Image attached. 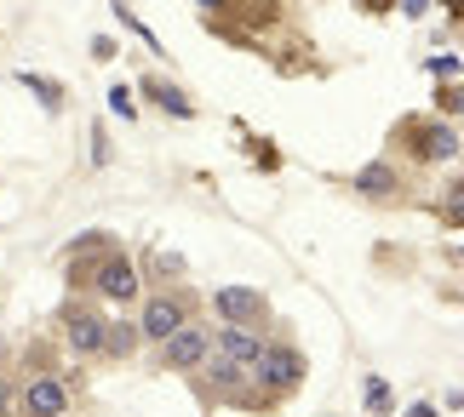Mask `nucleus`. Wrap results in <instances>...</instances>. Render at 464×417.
<instances>
[{"label":"nucleus","instance_id":"nucleus-15","mask_svg":"<svg viewBox=\"0 0 464 417\" xmlns=\"http://www.w3.org/2000/svg\"><path fill=\"white\" fill-rule=\"evenodd\" d=\"M17 81H24L29 92L46 103V109H63V86H58V81H46V75H29V69H24V75H17Z\"/></svg>","mask_w":464,"mask_h":417},{"label":"nucleus","instance_id":"nucleus-8","mask_svg":"<svg viewBox=\"0 0 464 417\" xmlns=\"http://www.w3.org/2000/svg\"><path fill=\"white\" fill-rule=\"evenodd\" d=\"M212 309L224 315V326H258L264 320V292L258 286H218Z\"/></svg>","mask_w":464,"mask_h":417},{"label":"nucleus","instance_id":"nucleus-5","mask_svg":"<svg viewBox=\"0 0 464 417\" xmlns=\"http://www.w3.org/2000/svg\"><path fill=\"white\" fill-rule=\"evenodd\" d=\"M207 355H212V332L201 320H184L167 343H160V366H167V372H195Z\"/></svg>","mask_w":464,"mask_h":417},{"label":"nucleus","instance_id":"nucleus-4","mask_svg":"<svg viewBox=\"0 0 464 417\" xmlns=\"http://www.w3.org/2000/svg\"><path fill=\"white\" fill-rule=\"evenodd\" d=\"M69 412V384L52 372H34L24 377V389H17V417H63Z\"/></svg>","mask_w":464,"mask_h":417},{"label":"nucleus","instance_id":"nucleus-17","mask_svg":"<svg viewBox=\"0 0 464 417\" xmlns=\"http://www.w3.org/2000/svg\"><path fill=\"white\" fill-rule=\"evenodd\" d=\"M110 109L121 120H138V103H132V86H110Z\"/></svg>","mask_w":464,"mask_h":417},{"label":"nucleus","instance_id":"nucleus-25","mask_svg":"<svg viewBox=\"0 0 464 417\" xmlns=\"http://www.w3.org/2000/svg\"><path fill=\"white\" fill-rule=\"evenodd\" d=\"M407 417H441V412H436L430 401H419V406H407Z\"/></svg>","mask_w":464,"mask_h":417},{"label":"nucleus","instance_id":"nucleus-13","mask_svg":"<svg viewBox=\"0 0 464 417\" xmlns=\"http://www.w3.org/2000/svg\"><path fill=\"white\" fill-rule=\"evenodd\" d=\"M201 366H207L212 389H218L224 401H236V394H241V384H246V366H236V360H224V355H207Z\"/></svg>","mask_w":464,"mask_h":417},{"label":"nucleus","instance_id":"nucleus-19","mask_svg":"<svg viewBox=\"0 0 464 417\" xmlns=\"http://www.w3.org/2000/svg\"><path fill=\"white\" fill-rule=\"evenodd\" d=\"M424 69H430L436 81H453V75H459V52H441V58H430Z\"/></svg>","mask_w":464,"mask_h":417},{"label":"nucleus","instance_id":"nucleus-9","mask_svg":"<svg viewBox=\"0 0 464 417\" xmlns=\"http://www.w3.org/2000/svg\"><path fill=\"white\" fill-rule=\"evenodd\" d=\"M264 343H270V337H264L258 326H224V332H218V355L236 360V366H253V360L264 355Z\"/></svg>","mask_w":464,"mask_h":417},{"label":"nucleus","instance_id":"nucleus-21","mask_svg":"<svg viewBox=\"0 0 464 417\" xmlns=\"http://www.w3.org/2000/svg\"><path fill=\"white\" fill-rule=\"evenodd\" d=\"M92 160H98V166L110 160V132H103V126H92Z\"/></svg>","mask_w":464,"mask_h":417},{"label":"nucleus","instance_id":"nucleus-22","mask_svg":"<svg viewBox=\"0 0 464 417\" xmlns=\"http://www.w3.org/2000/svg\"><path fill=\"white\" fill-rule=\"evenodd\" d=\"M92 58H103V63L115 58V41H110V34H92Z\"/></svg>","mask_w":464,"mask_h":417},{"label":"nucleus","instance_id":"nucleus-6","mask_svg":"<svg viewBox=\"0 0 464 417\" xmlns=\"http://www.w3.org/2000/svg\"><path fill=\"white\" fill-rule=\"evenodd\" d=\"M184 320H189V298H167V292H160V298H150V303H144V315H138V337L167 343Z\"/></svg>","mask_w":464,"mask_h":417},{"label":"nucleus","instance_id":"nucleus-2","mask_svg":"<svg viewBox=\"0 0 464 417\" xmlns=\"http://www.w3.org/2000/svg\"><path fill=\"white\" fill-rule=\"evenodd\" d=\"M86 292H98V298H110V303H132L138 292H144L138 263L127 258V251H98V258H92V275H86Z\"/></svg>","mask_w":464,"mask_h":417},{"label":"nucleus","instance_id":"nucleus-23","mask_svg":"<svg viewBox=\"0 0 464 417\" xmlns=\"http://www.w3.org/2000/svg\"><path fill=\"white\" fill-rule=\"evenodd\" d=\"M362 12H372V17H384V12H396V0H362Z\"/></svg>","mask_w":464,"mask_h":417},{"label":"nucleus","instance_id":"nucleus-7","mask_svg":"<svg viewBox=\"0 0 464 417\" xmlns=\"http://www.w3.org/2000/svg\"><path fill=\"white\" fill-rule=\"evenodd\" d=\"M63 343L75 355H98L103 349V315L92 309V303H69L63 309Z\"/></svg>","mask_w":464,"mask_h":417},{"label":"nucleus","instance_id":"nucleus-10","mask_svg":"<svg viewBox=\"0 0 464 417\" xmlns=\"http://www.w3.org/2000/svg\"><path fill=\"white\" fill-rule=\"evenodd\" d=\"M350 189L355 194H372V201H390V194H401V177H396L390 160H372V166H362V172L350 177Z\"/></svg>","mask_w":464,"mask_h":417},{"label":"nucleus","instance_id":"nucleus-16","mask_svg":"<svg viewBox=\"0 0 464 417\" xmlns=\"http://www.w3.org/2000/svg\"><path fill=\"white\" fill-rule=\"evenodd\" d=\"M367 412H372V417L390 412V384H384V377H367Z\"/></svg>","mask_w":464,"mask_h":417},{"label":"nucleus","instance_id":"nucleus-14","mask_svg":"<svg viewBox=\"0 0 464 417\" xmlns=\"http://www.w3.org/2000/svg\"><path fill=\"white\" fill-rule=\"evenodd\" d=\"M229 12H236V17H246L253 29H270L276 17H281V0H229Z\"/></svg>","mask_w":464,"mask_h":417},{"label":"nucleus","instance_id":"nucleus-26","mask_svg":"<svg viewBox=\"0 0 464 417\" xmlns=\"http://www.w3.org/2000/svg\"><path fill=\"white\" fill-rule=\"evenodd\" d=\"M424 6H430V0H401V12H407V17H424Z\"/></svg>","mask_w":464,"mask_h":417},{"label":"nucleus","instance_id":"nucleus-20","mask_svg":"<svg viewBox=\"0 0 464 417\" xmlns=\"http://www.w3.org/2000/svg\"><path fill=\"white\" fill-rule=\"evenodd\" d=\"M0 417H17V389H12V377H0Z\"/></svg>","mask_w":464,"mask_h":417},{"label":"nucleus","instance_id":"nucleus-11","mask_svg":"<svg viewBox=\"0 0 464 417\" xmlns=\"http://www.w3.org/2000/svg\"><path fill=\"white\" fill-rule=\"evenodd\" d=\"M138 320H103V349L98 355H110V360H132L138 355Z\"/></svg>","mask_w":464,"mask_h":417},{"label":"nucleus","instance_id":"nucleus-24","mask_svg":"<svg viewBox=\"0 0 464 417\" xmlns=\"http://www.w3.org/2000/svg\"><path fill=\"white\" fill-rule=\"evenodd\" d=\"M195 6H201V12H212V17H224V12H229V0H195Z\"/></svg>","mask_w":464,"mask_h":417},{"label":"nucleus","instance_id":"nucleus-1","mask_svg":"<svg viewBox=\"0 0 464 417\" xmlns=\"http://www.w3.org/2000/svg\"><path fill=\"white\" fill-rule=\"evenodd\" d=\"M246 377H253L270 401H281V394H293L298 384H304V355H298L293 343H264V355L246 366Z\"/></svg>","mask_w":464,"mask_h":417},{"label":"nucleus","instance_id":"nucleus-12","mask_svg":"<svg viewBox=\"0 0 464 417\" xmlns=\"http://www.w3.org/2000/svg\"><path fill=\"white\" fill-rule=\"evenodd\" d=\"M138 92H144L150 103H160V109H167L172 120H195V103H189L184 92H178V86H167V81H160V75H150L144 86H138Z\"/></svg>","mask_w":464,"mask_h":417},{"label":"nucleus","instance_id":"nucleus-3","mask_svg":"<svg viewBox=\"0 0 464 417\" xmlns=\"http://www.w3.org/2000/svg\"><path fill=\"white\" fill-rule=\"evenodd\" d=\"M396 143L401 149H413L419 160H453L459 155V132L441 120H401L396 126Z\"/></svg>","mask_w":464,"mask_h":417},{"label":"nucleus","instance_id":"nucleus-18","mask_svg":"<svg viewBox=\"0 0 464 417\" xmlns=\"http://www.w3.org/2000/svg\"><path fill=\"white\" fill-rule=\"evenodd\" d=\"M436 109H441V115H448V120H453L459 109H464V92H459L453 81H448V86H441V92H436Z\"/></svg>","mask_w":464,"mask_h":417}]
</instances>
